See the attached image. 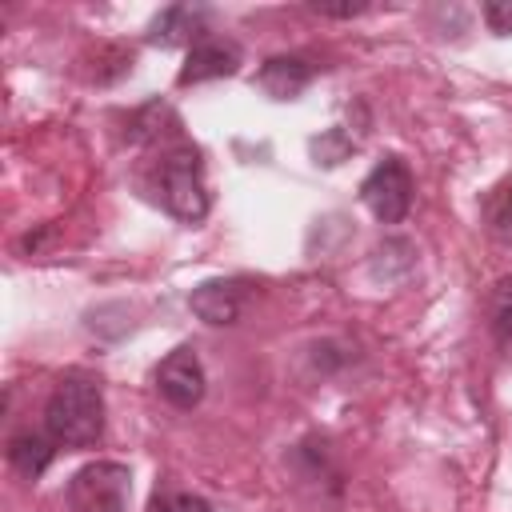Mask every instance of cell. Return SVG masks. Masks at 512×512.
Listing matches in <instances>:
<instances>
[{
    "label": "cell",
    "mask_w": 512,
    "mask_h": 512,
    "mask_svg": "<svg viewBox=\"0 0 512 512\" xmlns=\"http://www.w3.org/2000/svg\"><path fill=\"white\" fill-rule=\"evenodd\" d=\"M204 384H208V376H204V364L192 344L172 348L156 368V392L172 408H196L204 400Z\"/></svg>",
    "instance_id": "cell-5"
},
{
    "label": "cell",
    "mask_w": 512,
    "mask_h": 512,
    "mask_svg": "<svg viewBox=\"0 0 512 512\" xmlns=\"http://www.w3.org/2000/svg\"><path fill=\"white\" fill-rule=\"evenodd\" d=\"M204 20L208 12L204 8H192V4H172L164 8L152 24H148V40L160 44V48H172V44H188V40H204Z\"/></svg>",
    "instance_id": "cell-8"
},
{
    "label": "cell",
    "mask_w": 512,
    "mask_h": 512,
    "mask_svg": "<svg viewBox=\"0 0 512 512\" xmlns=\"http://www.w3.org/2000/svg\"><path fill=\"white\" fill-rule=\"evenodd\" d=\"M488 324H492V336L504 352H512V280L496 284L492 300H488Z\"/></svg>",
    "instance_id": "cell-12"
},
{
    "label": "cell",
    "mask_w": 512,
    "mask_h": 512,
    "mask_svg": "<svg viewBox=\"0 0 512 512\" xmlns=\"http://www.w3.org/2000/svg\"><path fill=\"white\" fill-rule=\"evenodd\" d=\"M156 200L184 224L208 216V188H204V160L192 144H176L156 164Z\"/></svg>",
    "instance_id": "cell-2"
},
{
    "label": "cell",
    "mask_w": 512,
    "mask_h": 512,
    "mask_svg": "<svg viewBox=\"0 0 512 512\" xmlns=\"http://www.w3.org/2000/svg\"><path fill=\"white\" fill-rule=\"evenodd\" d=\"M156 512H212V504L204 496H192V492H176V496H164L156 500Z\"/></svg>",
    "instance_id": "cell-13"
},
{
    "label": "cell",
    "mask_w": 512,
    "mask_h": 512,
    "mask_svg": "<svg viewBox=\"0 0 512 512\" xmlns=\"http://www.w3.org/2000/svg\"><path fill=\"white\" fill-rule=\"evenodd\" d=\"M256 84L272 96V100H296L308 84H312V64L304 56H272L264 60V68L256 72Z\"/></svg>",
    "instance_id": "cell-9"
},
{
    "label": "cell",
    "mask_w": 512,
    "mask_h": 512,
    "mask_svg": "<svg viewBox=\"0 0 512 512\" xmlns=\"http://www.w3.org/2000/svg\"><path fill=\"white\" fill-rule=\"evenodd\" d=\"M128 500H132V472L116 460L84 464L64 488L68 512H128Z\"/></svg>",
    "instance_id": "cell-3"
},
{
    "label": "cell",
    "mask_w": 512,
    "mask_h": 512,
    "mask_svg": "<svg viewBox=\"0 0 512 512\" xmlns=\"http://www.w3.org/2000/svg\"><path fill=\"white\" fill-rule=\"evenodd\" d=\"M44 428L56 444L68 448H88L104 432V392L100 380L88 372H68L52 388L44 404Z\"/></svg>",
    "instance_id": "cell-1"
},
{
    "label": "cell",
    "mask_w": 512,
    "mask_h": 512,
    "mask_svg": "<svg viewBox=\"0 0 512 512\" xmlns=\"http://www.w3.org/2000/svg\"><path fill=\"white\" fill-rule=\"evenodd\" d=\"M484 20L496 36H512V0H492L484 4Z\"/></svg>",
    "instance_id": "cell-14"
},
{
    "label": "cell",
    "mask_w": 512,
    "mask_h": 512,
    "mask_svg": "<svg viewBox=\"0 0 512 512\" xmlns=\"http://www.w3.org/2000/svg\"><path fill=\"white\" fill-rule=\"evenodd\" d=\"M360 200L380 224H400L412 208V172L400 156H384L360 184Z\"/></svg>",
    "instance_id": "cell-4"
},
{
    "label": "cell",
    "mask_w": 512,
    "mask_h": 512,
    "mask_svg": "<svg viewBox=\"0 0 512 512\" xmlns=\"http://www.w3.org/2000/svg\"><path fill=\"white\" fill-rule=\"evenodd\" d=\"M56 440L52 436H40V432H16L12 440H8V460H12V468L20 472V476H28V480H36V476H44V468L52 464V448Z\"/></svg>",
    "instance_id": "cell-10"
},
{
    "label": "cell",
    "mask_w": 512,
    "mask_h": 512,
    "mask_svg": "<svg viewBox=\"0 0 512 512\" xmlns=\"http://www.w3.org/2000/svg\"><path fill=\"white\" fill-rule=\"evenodd\" d=\"M240 60H244V52H240V44H236V40L204 36L200 44H192V48H188V60H184V68H180L176 84H180V88H188V84H204V80L232 76V72L240 68Z\"/></svg>",
    "instance_id": "cell-6"
},
{
    "label": "cell",
    "mask_w": 512,
    "mask_h": 512,
    "mask_svg": "<svg viewBox=\"0 0 512 512\" xmlns=\"http://www.w3.org/2000/svg\"><path fill=\"white\" fill-rule=\"evenodd\" d=\"M480 220H484V232L500 244H512V180H500L484 192L480 200Z\"/></svg>",
    "instance_id": "cell-11"
},
{
    "label": "cell",
    "mask_w": 512,
    "mask_h": 512,
    "mask_svg": "<svg viewBox=\"0 0 512 512\" xmlns=\"http://www.w3.org/2000/svg\"><path fill=\"white\" fill-rule=\"evenodd\" d=\"M312 12H320V16H360L364 4H312Z\"/></svg>",
    "instance_id": "cell-15"
},
{
    "label": "cell",
    "mask_w": 512,
    "mask_h": 512,
    "mask_svg": "<svg viewBox=\"0 0 512 512\" xmlns=\"http://www.w3.org/2000/svg\"><path fill=\"white\" fill-rule=\"evenodd\" d=\"M188 308L204 324H236L244 312V284L240 280H204L188 296Z\"/></svg>",
    "instance_id": "cell-7"
}]
</instances>
